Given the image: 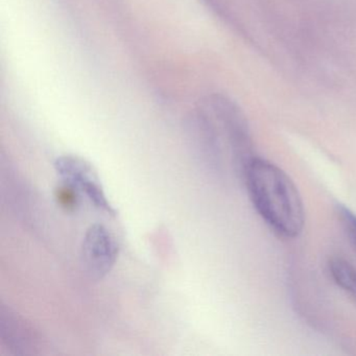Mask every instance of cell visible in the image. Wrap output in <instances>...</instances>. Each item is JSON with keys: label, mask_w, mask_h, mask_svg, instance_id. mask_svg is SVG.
Here are the masks:
<instances>
[{"label": "cell", "mask_w": 356, "mask_h": 356, "mask_svg": "<svg viewBox=\"0 0 356 356\" xmlns=\"http://www.w3.org/2000/svg\"><path fill=\"white\" fill-rule=\"evenodd\" d=\"M0 331L3 343L15 353H32L38 345V333L32 325L11 309H0Z\"/></svg>", "instance_id": "cell-5"}, {"label": "cell", "mask_w": 356, "mask_h": 356, "mask_svg": "<svg viewBox=\"0 0 356 356\" xmlns=\"http://www.w3.org/2000/svg\"><path fill=\"white\" fill-rule=\"evenodd\" d=\"M120 247L114 235L103 225L89 227L83 238L81 257L85 270L93 279H103L118 260Z\"/></svg>", "instance_id": "cell-4"}, {"label": "cell", "mask_w": 356, "mask_h": 356, "mask_svg": "<svg viewBox=\"0 0 356 356\" xmlns=\"http://www.w3.org/2000/svg\"><path fill=\"white\" fill-rule=\"evenodd\" d=\"M243 177L254 208L273 232L286 239L299 236L305 225V209L291 177L256 156L243 168Z\"/></svg>", "instance_id": "cell-1"}, {"label": "cell", "mask_w": 356, "mask_h": 356, "mask_svg": "<svg viewBox=\"0 0 356 356\" xmlns=\"http://www.w3.org/2000/svg\"><path fill=\"white\" fill-rule=\"evenodd\" d=\"M204 104L216 120L220 132L226 137L235 164L243 175V168L255 156L247 118L238 106L225 95H211Z\"/></svg>", "instance_id": "cell-2"}, {"label": "cell", "mask_w": 356, "mask_h": 356, "mask_svg": "<svg viewBox=\"0 0 356 356\" xmlns=\"http://www.w3.org/2000/svg\"><path fill=\"white\" fill-rule=\"evenodd\" d=\"M337 214L348 241L356 250V214L343 205L337 206Z\"/></svg>", "instance_id": "cell-7"}, {"label": "cell", "mask_w": 356, "mask_h": 356, "mask_svg": "<svg viewBox=\"0 0 356 356\" xmlns=\"http://www.w3.org/2000/svg\"><path fill=\"white\" fill-rule=\"evenodd\" d=\"M331 278L337 286L356 301V268L341 256H332L328 261Z\"/></svg>", "instance_id": "cell-6"}, {"label": "cell", "mask_w": 356, "mask_h": 356, "mask_svg": "<svg viewBox=\"0 0 356 356\" xmlns=\"http://www.w3.org/2000/svg\"><path fill=\"white\" fill-rule=\"evenodd\" d=\"M55 168L66 184L82 191L97 209L109 216H115V209L108 201L97 172L90 162L78 156H61L56 160Z\"/></svg>", "instance_id": "cell-3"}, {"label": "cell", "mask_w": 356, "mask_h": 356, "mask_svg": "<svg viewBox=\"0 0 356 356\" xmlns=\"http://www.w3.org/2000/svg\"><path fill=\"white\" fill-rule=\"evenodd\" d=\"M76 188L66 184L65 186L57 189L58 202L61 204L62 207L66 209L74 208L76 205Z\"/></svg>", "instance_id": "cell-8"}]
</instances>
